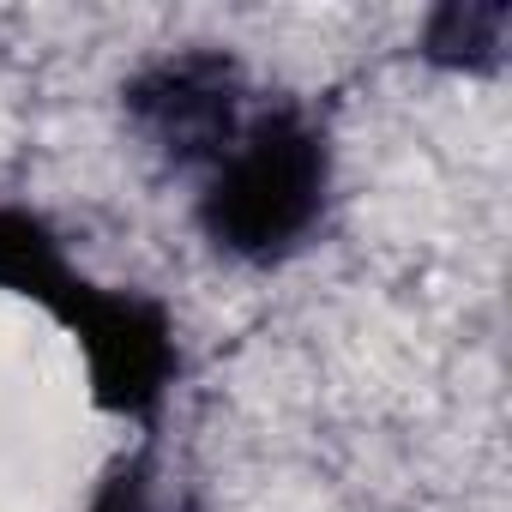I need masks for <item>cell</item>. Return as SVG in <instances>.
Here are the masks:
<instances>
[{"mask_svg": "<svg viewBox=\"0 0 512 512\" xmlns=\"http://www.w3.org/2000/svg\"><path fill=\"white\" fill-rule=\"evenodd\" d=\"M344 145L320 103L260 91L235 139L187 181V229L229 272H284L326 241Z\"/></svg>", "mask_w": 512, "mask_h": 512, "instance_id": "6da1fadb", "label": "cell"}, {"mask_svg": "<svg viewBox=\"0 0 512 512\" xmlns=\"http://www.w3.org/2000/svg\"><path fill=\"white\" fill-rule=\"evenodd\" d=\"M49 326L67 338L97 416L127 428V440L163 434V416L187 380V326L157 290L85 266L79 284L55 302Z\"/></svg>", "mask_w": 512, "mask_h": 512, "instance_id": "7a4b0ae2", "label": "cell"}, {"mask_svg": "<svg viewBox=\"0 0 512 512\" xmlns=\"http://www.w3.org/2000/svg\"><path fill=\"white\" fill-rule=\"evenodd\" d=\"M260 103L247 61L229 43H169L127 67L115 109L127 139L169 175L193 181Z\"/></svg>", "mask_w": 512, "mask_h": 512, "instance_id": "3957f363", "label": "cell"}, {"mask_svg": "<svg viewBox=\"0 0 512 512\" xmlns=\"http://www.w3.org/2000/svg\"><path fill=\"white\" fill-rule=\"evenodd\" d=\"M79 272L85 253L55 223V211H43L37 199L0 193V302H19L49 320L55 302L79 284Z\"/></svg>", "mask_w": 512, "mask_h": 512, "instance_id": "277c9868", "label": "cell"}, {"mask_svg": "<svg viewBox=\"0 0 512 512\" xmlns=\"http://www.w3.org/2000/svg\"><path fill=\"white\" fill-rule=\"evenodd\" d=\"M512 49V0H440L416 25V61L440 79H494Z\"/></svg>", "mask_w": 512, "mask_h": 512, "instance_id": "5b68a950", "label": "cell"}, {"mask_svg": "<svg viewBox=\"0 0 512 512\" xmlns=\"http://www.w3.org/2000/svg\"><path fill=\"white\" fill-rule=\"evenodd\" d=\"M73 512H193L181 476L163 458V440H127L103 458V470L85 482Z\"/></svg>", "mask_w": 512, "mask_h": 512, "instance_id": "8992f818", "label": "cell"}]
</instances>
